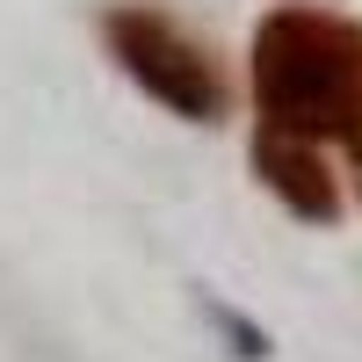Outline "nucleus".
I'll use <instances>...</instances> for the list:
<instances>
[{"label": "nucleus", "mask_w": 362, "mask_h": 362, "mask_svg": "<svg viewBox=\"0 0 362 362\" xmlns=\"http://www.w3.org/2000/svg\"><path fill=\"white\" fill-rule=\"evenodd\" d=\"M102 44H109V58L167 116H181V124H218V116H225V73H218V58H210L174 15L124 0V8L102 15Z\"/></svg>", "instance_id": "obj_2"}, {"label": "nucleus", "mask_w": 362, "mask_h": 362, "mask_svg": "<svg viewBox=\"0 0 362 362\" xmlns=\"http://www.w3.org/2000/svg\"><path fill=\"white\" fill-rule=\"evenodd\" d=\"M254 109L290 138H362V29L326 8H276L254 29Z\"/></svg>", "instance_id": "obj_1"}, {"label": "nucleus", "mask_w": 362, "mask_h": 362, "mask_svg": "<svg viewBox=\"0 0 362 362\" xmlns=\"http://www.w3.org/2000/svg\"><path fill=\"white\" fill-rule=\"evenodd\" d=\"M189 297H196V312H203V326H210V334H225V341H232V355H239V362H268V355H276L268 326H261V319H247V312L232 305V297L203 290V283H196Z\"/></svg>", "instance_id": "obj_4"}, {"label": "nucleus", "mask_w": 362, "mask_h": 362, "mask_svg": "<svg viewBox=\"0 0 362 362\" xmlns=\"http://www.w3.org/2000/svg\"><path fill=\"white\" fill-rule=\"evenodd\" d=\"M254 174L290 218H305V225H334L341 218V174L312 138H290V131L261 124L254 131Z\"/></svg>", "instance_id": "obj_3"}, {"label": "nucleus", "mask_w": 362, "mask_h": 362, "mask_svg": "<svg viewBox=\"0 0 362 362\" xmlns=\"http://www.w3.org/2000/svg\"><path fill=\"white\" fill-rule=\"evenodd\" d=\"M348 160H355V174H362V138H355V145H348Z\"/></svg>", "instance_id": "obj_5"}]
</instances>
